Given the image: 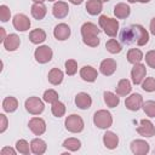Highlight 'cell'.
I'll return each instance as SVG.
<instances>
[{"label":"cell","mask_w":155,"mask_h":155,"mask_svg":"<svg viewBox=\"0 0 155 155\" xmlns=\"http://www.w3.org/2000/svg\"><path fill=\"white\" fill-rule=\"evenodd\" d=\"M48 1H54V0H48Z\"/></svg>","instance_id":"obj_49"},{"label":"cell","mask_w":155,"mask_h":155,"mask_svg":"<svg viewBox=\"0 0 155 155\" xmlns=\"http://www.w3.org/2000/svg\"><path fill=\"white\" fill-rule=\"evenodd\" d=\"M142 88L145 92H154L155 91V78H147L142 82Z\"/></svg>","instance_id":"obj_38"},{"label":"cell","mask_w":155,"mask_h":155,"mask_svg":"<svg viewBox=\"0 0 155 155\" xmlns=\"http://www.w3.org/2000/svg\"><path fill=\"white\" fill-rule=\"evenodd\" d=\"M125 105L128 110L131 111H137L142 108L143 105V97L139 93H132L130 97L126 98L125 101Z\"/></svg>","instance_id":"obj_11"},{"label":"cell","mask_w":155,"mask_h":155,"mask_svg":"<svg viewBox=\"0 0 155 155\" xmlns=\"http://www.w3.org/2000/svg\"><path fill=\"white\" fill-rule=\"evenodd\" d=\"M102 2H107V1H109V0H101Z\"/></svg>","instance_id":"obj_48"},{"label":"cell","mask_w":155,"mask_h":155,"mask_svg":"<svg viewBox=\"0 0 155 155\" xmlns=\"http://www.w3.org/2000/svg\"><path fill=\"white\" fill-rule=\"evenodd\" d=\"M131 150L136 155H145L149 153L150 147H149L148 142H145L143 139H136L131 143Z\"/></svg>","instance_id":"obj_14"},{"label":"cell","mask_w":155,"mask_h":155,"mask_svg":"<svg viewBox=\"0 0 155 155\" xmlns=\"http://www.w3.org/2000/svg\"><path fill=\"white\" fill-rule=\"evenodd\" d=\"M84 120L80 115L78 114H71L69 116H67L65 119V128L69 131V132H73V133H79L84 130Z\"/></svg>","instance_id":"obj_5"},{"label":"cell","mask_w":155,"mask_h":155,"mask_svg":"<svg viewBox=\"0 0 155 155\" xmlns=\"http://www.w3.org/2000/svg\"><path fill=\"white\" fill-rule=\"evenodd\" d=\"M52 56H53V52H52L51 47H48L47 45L39 46V47L35 50V52H34L35 61H36L38 63H41V64L48 63V62L52 59Z\"/></svg>","instance_id":"obj_7"},{"label":"cell","mask_w":155,"mask_h":155,"mask_svg":"<svg viewBox=\"0 0 155 155\" xmlns=\"http://www.w3.org/2000/svg\"><path fill=\"white\" fill-rule=\"evenodd\" d=\"M116 68H117V64H116V62H115L114 59H111V58H105V59H103V61L101 62V64H99V71H101L104 76H110V75H113V74L115 73Z\"/></svg>","instance_id":"obj_12"},{"label":"cell","mask_w":155,"mask_h":155,"mask_svg":"<svg viewBox=\"0 0 155 155\" xmlns=\"http://www.w3.org/2000/svg\"><path fill=\"white\" fill-rule=\"evenodd\" d=\"M75 104H76L78 108H80V109H82V110H86V109H88V108L91 107V104H92V98H91V96H90L88 93H86V92H80V93H78L76 97H75Z\"/></svg>","instance_id":"obj_17"},{"label":"cell","mask_w":155,"mask_h":155,"mask_svg":"<svg viewBox=\"0 0 155 155\" xmlns=\"http://www.w3.org/2000/svg\"><path fill=\"white\" fill-rule=\"evenodd\" d=\"M51 111H52V114H53L56 117H62V116L65 114V105H64L62 102L57 101V102L52 103Z\"/></svg>","instance_id":"obj_33"},{"label":"cell","mask_w":155,"mask_h":155,"mask_svg":"<svg viewBox=\"0 0 155 155\" xmlns=\"http://www.w3.org/2000/svg\"><path fill=\"white\" fill-rule=\"evenodd\" d=\"M69 12V6L64 1H57L54 2L52 7V13L56 18H64Z\"/></svg>","instance_id":"obj_19"},{"label":"cell","mask_w":155,"mask_h":155,"mask_svg":"<svg viewBox=\"0 0 155 155\" xmlns=\"http://www.w3.org/2000/svg\"><path fill=\"white\" fill-rule=\"evenodd\" d=\"M7 128V117L4 114H0V132L4 133Z\"/></svg>","instance_id":"obj_41"},{"label":"cell","mask_w":155,"mask_h":155,"mask_svg":"<svg viewBox=\"0 0 155 155\" xmlns=\"http://www.w3.org/2000/svg\"><path fill=\"white\" fill-rule=\"evenodd\" d=\"M30 12H31V16H33L35 19L40 21V19H42V18L46 16L47 8H46V6H45L42 2H34V4L31 5Z\"/></svg>","instance_id":"obj_20"},{"label":"cell","mask_w":155,"mask_h":155,"mask_svg":"<svg viewBox=\"0 0 155 155\" xmlns=\"http://www.w3.org/2000/svg\"><path fill=\"white\" fill-rule=\"evenodd\" d=\"M78 71V63L75 59H67L65 61V73L71 76V75H75Z\"/></svg>","instance_id":"obj_36"},{"label":"cell","mask_w":155,"mask_h":155,"mask_svg":"<svg viewBox=\"0 0 155 155\" xmlns=\"http://www.w3.org/2000/svg\"><path fill=\"white\" fill-rule=\"evenodd\" d=\"M2 44H4V47H5L7 51L12 52V51H16V50L19 47L21 39H19V36H18L17 34H8V35L6 36V39L4 40Z\"/></svg>","instance_id":"obj_18"},{"label":"cell","mask_w":155,"mask_h":155,"mask_svg":"<svg viewBox=\"0 0 155 155\" xmlns=\"http://www.w3.org/2000/svg\"><path fill=\"white\" fill-rule=\"evenodd\" d=\"M17 108H18V101L15 97L10 96L2 101V109L6 113H13L17 110Z\"/></svg>","instance_id":"obj_28"},{"label":"cell","mask_w":155,"mask_h":155,"mask_svg":"<svg viewBox=\"0 0 155 155\" xmlns=\"http://www.w3.org/2000/svg\"><path fill=\"white\" fill-rule=\"evenodd\" d=\"M47 79H48L50 84L57 86V85L62 84V81H63V71L61 69H58V68H52L48 71Z\"/></svg>","instance_id":"obj_24"},{"label":"cell","mask_w":155,"mask_h":155,"mask_svg":"<svg viewBox=\"0 0 155 155\" xmlns=\"http://www.w3.org/2000/svg\"><path fill=\"white\" fill-rule=\"evenodd\" d=\"M131 13V8L127 4H124V2H119L114 6V15L116 18H120V19H124V18H127Z\"/></svg>","instance_id":"obj_22"},{"label":"cell","mask_w":155,"mask_h":155,"mask_svg":"<svg viewBox=\"0 0 155 155\" xmlns=\"http://www.w3.org/2000/svg\"><path fill=\"white\" fill-rule=\"evenodd\" d=\"M33 1H34V2H44L45 0H33Z\"/></svg>","instance_id":"obj_47"},{"label":"cell","mask_w":155,"mask_h":155,"mask_svg":"<svg viewBox=\"0 0 155 155\" xmlns=\"http://www.w3.org/2000/svg\"><path fill=\"white\" fill-rule=\"evenodd\" d=\"M12 24H13L16 30L25 31L30 28V19L23 13H17L12 19Z\"/></svg>","instance_id":"obj_10"},{"label":"cell","mask_w":155,"mask_h":155,"mask_svg":"<svg viewBox=\"0 0 155 155\" xmlns=\"http://www.w3.org/2000/svg\"><path fill=\"white\" fill-rule=\"evenodd\" d=\"M144 113L150 116V117H155V101H147L143 103L142 105Z\"/></svg>","instance_id":"obj_35"},{"label":"cell","mask_w":155,"mask_h":155,"mask_svg":"<svg viewBox=\"0 0 155 155\" xmlns=\"http://www.w3.org/2000/svg\"><path fill=\"white\" fill-rule=\"evenodd\" d=\"M137 132L143 137H153L155 136V126L150 120L142 119L139 122V126L137 127Z\"/></svg>","instance_id":"obj_9"},{"label":"cell","mask_w":155,"mask_h":155,"mask_svg":"<svg viewBox=\"0 0 155 155\" xmlns=\"http://www.w3.org/2000/svg\"><path fill=\"white\" fill-rule=\"evenodd\" d=\"M28 126H29L30 131L35 136H41L46 131V122L41 117H33V119H30Z\"/></svg>","instance_id":"obj_13"},{"label":"cell","mask_w":155,"mask_h":155,"mask_svg":"<svg viewBox=\"0 0 155 155\" xmlns=\"http://www.w3.org/2000/svg\"><path fill=\"white\" fill-rule=\"evenodd\" d=\"M29 40H30L33 44H35V45L44 42V41L46 40V33H45V30H42V29H40V28L31 30L30 34H29Z\"/></svg>","instance_id":"obj_26"},{"label":"cell","mask_w":155,"mask_h":155,"mask_svg":"<svg viewBox=\"0 0 155 155\" xmlns=\"http://www.w3.org/2000/svg\"><path fill=\"white\" fill-rule=\"evenodd\" d=\"M143 59V53L139 48H131L128 52H127V61L132 64H137V63H140Z\"/></svg>","instance_id":"obj_29"},{"label":"cell","mask_w":155,"mask_h":155,"mask_svg":"<svg viewBox=\"0 0 155 155\" xmlns=\"http://www.w3.org/2000/svg\"><path fill=\"white\" fill-rule=\"evenodd\" d=\"M0 34H1V39H0V41L4 42V40L6 39V34H5V29H4V28H0Z\"/></svg>","instance_id":"obj_44"},{"label":"cell","mask_w":155,"mask_h":155,"mask_svg":"<svg viewBox=\"0 0 155 155\" xmlns=\"http://www.w3.org/2000/svg\"><path fill=\"white\" fill-rule=\"evenodd\" d=\"M16 149L18 153L23 154V155H28L30 153V147H29V143L25 140V139H19L16 142Z\"/></svg>","instance_id":"obj_34"},{"label":"cell","mask_w":155,"mask_h":155,"mask_svg":"<svg viewBox=\"0 0 155 155\" xmlns=\"http://www.w3.org/2000/svg\"><path fill=\"white\" fill-rule=\"evenodd\" d=\"M105 48L108 50V52H110V53H113V54L120 53L121 50H122L120 42L116 41L115 39H109V40L107 41V44H105Z\"/></svg>","instance_id":"obj_32"},{"label":"cell","mask_w":155,"mask_h":155,"mask_svg":"<svg viewBox=\"0 0 155 155\" xmlns=\"http://www.w3.org/2000/svg\"><path fill=\"white\" fill-rule=\"evenodd\" d=\"M93 124L102 130H107L113 124V116L108 110L101 109L93 114Z\"/></svg>","instance_id":"obj_4"},{"label":"cell","mask_w":155,"mask_h":155,"mask_svg":"<svg viewBox=\"0 0 155 155\" xmlns=\"http://www.w3.org/2000/svg\"><path fill=\"white\" fill-rule=\"evenodd\" d=\"M145 62L150 68L155 69V50H150L145 53Z\"/></svg>","instance_id":"obj_40"},{"label":"cell","mask_w":155,"mask_h":155,"mask_svg":"<svg viewBox=\"0 0 155 155\" xmlns=\"http://www.w3.org/2000/svg\"><path fill=\"white\" fill-rule=\"evenodd\" d=\"M71 4H74V5H80V4H82V1L84 0H69Z\"/></svg>","instance_id":"obj_46"},{"label":"cell","mask_w":155,"mask_h":155,"mask_svg":"<svg viewBox=\"0 0 155 155\" xmlns=\"http://www.w3.org/2000/svg\"><path fill=\"white\" fill-rule=\"evenodd\" d=\"M145 75H147V68L144 64H142V63L133 64V68L131 70V78H132V82L134 85L142 84Z\"/></svg>","instance_id":"obj_8"},{"label":"cell","mask_w":155,"mask_h":155,"mask_svg":"<svg viewBox=\"0 0 155 155\" xmlns=\"http://www.w3.org/2000/svg\"><path fill=\"white\" fill-rule=\"evenodd\" d=\"M42 98H44V101L46 103H51L52 104V103H54V102L58 101V93L54 90H46L44 92Z\"/></svg>","instance_id":"obj_37"},{"label":"cell","mask_w":155,"mask_h":155,"mask_svg":"<svg viewBox=\"0 0 155 155\" xmlns=\"http://www.w3.org/2000/svg\"><path fill=\"white\" fill-rule=\"evenodd\" d=\"M0 154L1 155H16V150L12 149V148H10V147H5V148L1 149Z\"/></svg>","instance_id":"obj_42"},{"label":"cell","mask_w":155,"mask_h":155,"mask_svg":"<svg viewBox=\"0 0 155 155\" xmlns=\"http://www.w3.org/2000/svg\"><path fill=\"white\" fill-rule=\"evenodd\" d=\"M30 149L35 155H42L46 151L47 145H46L45 140H42L40 138H35L30 142Z\"/></svg>","instance_id":"obj_23"},{"label":"cell","mask_w":155,"mask_h":155,"mask_svg":"<svg viewBox=\"0 0 155 155\" xmlns=\"http://www.w3.org/2000/svg\"><path fill=\"white\" fill-rule=\"evenodd\" d=\"M103 143H104L105 148H108L110 150L115 149L117 147V144H119V137L114 132L108 131V132H105L103 134Z\"/></svg>","instance_id":"obj_21"},{"label":"cell","mask_w":155,"mask_h":155,"mask_svg":"<svg viewBox=\"0 0 155 155\" xmlns=\"http://www.w3.org/2000/svg\"><path fill=\"white\" fill-rule=\"evenodd\" d=\"M80 76L84 81H87V82H93L97 80L98 78V73L97 70L91 67V65H85L80 69Z\"/></svg>","instance_id":"obj_16"},{"label":"cell","mask_w":155,"mask_h":155,"mask_svg":"<svg viewBox=\"0 0 155 155\" xmlns=\"http://www.w3.org/2000/svg\"><path fill=\"white\" fill-rule=\"evenodd\" d=\"M53 35H54V38H56L57 40H59V41L67 40V39L70 36V28H69V25L65 24V23H59V24H57V25L54 27V29H53Z\"/></svg>","instance_id":"obj_15"},{"label":"cell","mask_w":155,"mask_h":155,"mask_svg":"<svg viewBox=\"0 0 155 155\" xmlns=\"http://www.w3.org/2000/svg\"><path fill=\"white\" fill-rule=\"evenodd\" d=\"M150 31L153 33V35H155V17L150 21Z\"/></svg>","instance_id":"obj_43"},{"label":"cell","mask_w":155,"mask_h":155,"mask_svg":"<svg viewBox=\"0 0 155 155\" xmlns=\"http://www.w3.org/2000/svg\"><path fill=\"white\" fill-rule=\"evenodd\" d=\"M120 40L125 45L136 44L138 46H144L149 41V33L140 24H132L125 27L120 33Z\"/></svg>","instance_id":"obj_1"},{"label":"cell","mask_w":155,"mask_h":155,"mask_svg":"<svg viewBox=\"0 0 155 155\" xmlns=\"http://www.w3.org/2000/svg\"><path fill=\"white\" fill-rule=\"evenodd\" d=\"M98 23H99V27L103 29V31L108 36L114 38L117 34V30H119V22H117V19H114V18L107 17L105 15H102L99 17V19H98Z\"/></svg>","instance_id":"obj_3"},{"label":"cell","mask_w":155,"mask_h":155,"mask_svg":"<svg viewBox=\"0 0 155 155\" xmlns=\"http://www.w3.org/2000/svg\"><path fill=\"white\" fill-rule=\"evenodd\" d=\"M86 10L90 15L92 16H96L98 13L102 12L103 10V4L101 0H88L87 4H86Z\"/></svg>","instance_id":"obj_25"},{"label":"cell","mask_w":155,"mask_h":155,"mask_svg":"<svg viewBox=\"0 0 155 155\" xmlns=\"http://www.w3.org/2000/svg\"><path fill=\"white\" fill-rule=\"evenodd\" d=\"M24 107H25V110L33 115H39L44 111L45 109V105H44V102L39 98V97H29L25 103H24Z\"/></svg>","instance_id":"obj_6"},{"label":"cell","mask_w":155,"mask_h":155,"mask_svg":"<svg viewBox=\"0 0 155 155\" xmlns=\"http://www.w3.org/2000/svg\"><path fill=\"white\" fill-rule=\"evenodd\" d=\"M98 34H99V29L96 24L91 22H86L81 25V35L85 45L90 47H97L99 45Z\"/></svg>","instance_id":"obj_2"},{"label":"cell","mask_w":155,"mask_h":155,"mask_svg":"<svg viewBox=\"0 0 155 155\" xmlns=\"http://www.w3.org/2000/svg\"><path fill=\"white\" fill-rule=\"evenodd\" d=\"M11 17V11L6 5H1L0 6V19L1 22H7Z\"/></svg>","instance_id":"obj_39"},{"label":"cell","mask_w":155,"mask_h":155,"mask_svg":"<svg viewBox=\"0 0 155 155\" xmlns=\"http://www.w3.org/2000/svg\"><path fill=\"white\" fill-rule=\"evenodd\" d=\"M131 82L127 79H121L116 86V94L117 96H127L131 92Z\"/></svg>","instance_id":"obj_27"},{"label":"cell","mask_w":155,"mask_h":155,"mask_svg":"<svg viewBox=\"0 0 155 155\" xmlns=\"http://www.w3.org/2000/svg\"><path fill=\"white\" fill-rule=\"evenodd\" d=\"M128 2H142V4H147L149 2L150 0H127Z\"/></svg>","instance_id":"obj_45"},{"label":"cell","mask_w":155,"mask_h":155,"mask_svg":"<svg viewBox=\"0 0 155 155\" xmlns=\"http://www.w3.org/2000/svg\"><path fill=\"white\" fill-rule=\"evenodd\" d=\"M63 147L69 151H78L81 148V142L78 138H68L63 142Z\"/></svg>","instance_id":"obj_31"},{"label":"cell","mask_w":155,"mask_h":155,"mask_svg":"<svg viewBox=\"0 0 155 155\" xmlns=\"http://www.w3.org/2000/svg\"><path fill=\"white\" fill-rule=\"evenodd\" d=\"M103 98H104L105 104H107L109 108H115V107H117L119 103H120V98H119L116 94H114L113 92H109V91H105V92L103 93Z\"/></svg>","instance_id":"obj_30"}]
</instances>
